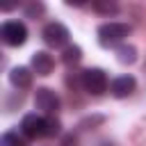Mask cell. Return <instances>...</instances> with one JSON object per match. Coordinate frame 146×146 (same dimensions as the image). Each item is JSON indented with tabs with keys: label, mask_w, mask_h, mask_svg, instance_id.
<instances>
[{
	"label": "cell",
	"mask_w": 146,
	"mask_h": 146,
	"mask_svg": "<svg viewBox=\"0 0 146 146\" xmlns=\"http://www.w3.org/2000/svg\"><path fill=\"white\" fill-rule=\"evenodd\" d=\"M0 36H2V41H5L7 46L18 48V46H23V43L27 41V27H25L21 21H7V23H2V27H0Z\"/></svg>",
	"instance_id": "2"
},
{
	"label": "cell",
	"mask_w": 146,
	"mask_h": 146,
	"mask_svg": "<svg viewBox=\"0 0 146 146\" xmlns=\"http://www.w3.org/2000/svg\"><path fill=\"white\" fill-rule=\"evenodd\" d=\"M43 5L41 2H32V5H27V9H25V14H27V18H36V16H41L43 14Z\"/></svg>",
	"instance_id": "15"
},
{
	"label": "cell",
	"mask_w": 146,
	"mask_h": 146,
	"mask_svg": "<svg viewBox=\"0 0 146 146\" xmlns=\"http://www.w3.org/2000/svg\"><path fill=\"white\" fill-rule=\"evenodd\" d=\"M130 32H132V27L128 23H105L98 27V43L103 48H110L114 43H121Z\"/></svg>",
	"instance_id": "1"
},
{
	"label": "cell",
	"mask_w": 146,
	"mask_h": 146,
	"mask_svg": "<svg viewBox=\"0 0 146 146\" xmlns=\"http://www.w3.org/2000/svg\"><path fill=\"white\" fill-rule=\"evenodd\" d=\"M9 82H11L16 89H27V87L32 84V73H30V68H25V66H16V68H11V73H9Z\"/></svg>",
	"instance_id": "9"
},
{
	"label": "cell",
	"mask_w": 146,
	"mask_h": 146,
	"mask_svg": "<svg viewBox=\"0 0 146 146\" xmlns=\"http://www.w3.org/2000/svg\"><path fill=\"white\" fill-rule=\"evenodd\" d=\"M52 66H55L52 55H48L46 50H36L32 55V71L36 75H50L52 73Z\"/></svg>",
	"instance_id": "8"
},
{
	"label": "cell",
	"mask_w": 146,
	"mask_h": 146,
	"mask_svg": "<svg viewBox=\"0 0 146 146\" xmlns=\"http://www.w3.org/2000/svg\"><path fill=\"white\" fill-rule=\"evenodd\" d=\"M34 105L41 110V112H46V114H57V110H59V96L52 91V89H48V87H41V89H36V94H34Z\"/></svg>",
	"instance_id": "5"
},
{
	"label": "cell",
	"mask_w": 146,
	"mask_h": 146,
	"mask_svg": "<svg viewBox=\"0 0 146 146\" xmlns=\"http://www.w3.org/2000/svg\"><path fill=\"white\" fill-rule=\"evenodd\" d=\"M82 87L91 96H100L107 91V75L103 68H87L82 73Z\"/></svg>",
	"instance_id": "3"
},
{
	"label": "cell",
	"mask_w": 146,
	"mask_h": 146,
	"mask_svg": "<svg viewBox=\"0 0 146 146\" xmlns=\"http://www.w3.org/2000/svg\"><path fill=\"white\" fill-rule=\"evenodd\" d=\"M41 39H43V43L46 46H50V48H66V43H68V30H66V25H62V23H48L46 27H43V32H41Z\"/></svg>",
	"instance_id": "4"
},
{
	"label": "cell",
	"mask_w": 146,
	"mask_h": 146,
	"mask_svg": "<svg viewBox=\"0 0 146 146\" xmlns=\"http://www.w3.org/2000/svg\"><path fill=\"white\" fill-rule=\"evenodd\" d=\"M62 59H64V64H68V66H71V64H78V62L82 59V48L75 46V43H73V46H66L64 52H62Z\"/></svg>",
	"instance_id": "11"
},
{
	"label": "cell",
	"mask_w": 146,
	"mask_h": 146,
	"mask_svg": "<svg viewBox=\"0 0 146 146\" xmlns=\"http://www.w3.org/2000/svg\"><path fill=\"white\" fill-rule=\"evenodd\" d=\"M116 59L121 64H135L137 62V48L132 43H121L116 48Z\"/></svg>",
	"instance_id": "10"
},
{
	"label": "cell",
	"mask_w": 146,
	"mask_h": 146,
	"mask_svg": "<svg viewBox=\"0 0 146 146\" xmlns=\"http://www.w3.org/2000/svg\"><path fill=\"white\" fill-rule=\"evenodd\" d=\"M0 144L2 146H25V141H23V137H18V132H5Z\"/></svg>",
	"instance_id": "12"
},
{
	"label": "cell",
	"mask_w": 146,
	"mask_h": 146,
	"mask_svg": "<svg viewBox=\"0 0 146 146\" xmlns=\"http://www.w3.org/2000/svg\"><path fill=\"white\" fill-rule=\"evenodd\" d=\"M21 132L27 139H36V137H46V119L36 116V114H27L21 121Z\"/></svg>",
	"instance_id": "6"
},
{
	"label": "cell",
	"mask_w": 146,
	"mask_h": 146,
	"mask_svg": "<svg viewBox=\"0 0 146 146\" xmlns=\"http://www.w3.org/2000/svg\"><path fill=\"white\" fill-rule=\"evenodd\" d=\"M94 9L100 11V14H114L119 9V5L116 2H107V0H96L94 2Z\"/></svg>",
	"instance_id": "13"
},
{
	"label": "cell",
	"mask_w": 146,
	"mask_h": 146,
	"mask_svg": "<svg viewBox=\"0 0 146 146\" xmlns=\"http://www.w3.org/2000/svg\"><path fill=\"white\" fill-rule=\"evenodd\" d=\"M135 87H137V80H135L132 75H121V78L112 80L110 91H112L114 98H125V96H130V94L135 91Z\"/></svg>",
	"instance_id": "7"
},
{
	"label": "cell",
	"mask_w": 146,
	"mask_h": 146,
	"mask_svg": "<svg viewBox=\"0 0 146 146\" xmlns=\"http://www.w3.org/2000/svg\"><path fill=\"white\" fill-rule=\"evenodd\" d=\"M59 128H62L59 119H55V116L46 119V137H55V135H59Z\"/></svg>",
	"instance_id": "14"
}]
</instances>
